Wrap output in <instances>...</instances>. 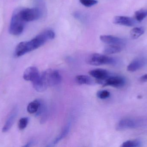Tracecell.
<instances>
[{
  "instance_id": "obj_2",
  "label": "cell",
  "mask_w": 147,
  "mask_h": 147,
  "mask_svg": "<svg viewBox=\"0 0 147 147\" xmlns=\"http://www.w3.org/2000/svg\"><path fill=\"white\" fill-rule=\"evenodd\" d=\"M62 80L61 75L58 71L48 69L43 72L39 78L40 84L46 90L48 87L59 84Z\"/></svg>"
},
{
  "instance_id": "obj_21",
  "label": "cell",
  "mask_w": 147,
  "mask_h": 147,
  "mask_svg": "<svg viewBox=\"0 0 147 147\" xmlns=\"http://www.w3.org/2000/svg\"><path fill=\"white\" fill-rule=\"evenodd\" d=\"M29 119L28 117H23L20 119L18 122V127L20 130L25 129L28 124Z\"/></svg>"
},
{
  "instance_id": "obj_14",
  "label": "cell",
  "mask_w": 147,
  "mask_h": 147,
  "mask_svg": "<svg viewBox=\"0 0 147 147\" xmlns=\"http://www.w3.org/2000/svg\"><path fill=\"white\" fill-rule=\"evenodd\" d=\"M70 123H68L64 128L63 130L62 131L60 134L54 140L52 143V146H55L60 141L62 140L64 138H65L68 134L70 131Z\"/></svg>"
},
{
  "instance_id": "obj_5",
  "label": "cell",
  "mask_w": 147,
  "mask_h": 147,
  "mask_svg": "<svg viewBox=\"0 0 147 147\" xmlns=\"http://www.w3.org/2000/svg\"><path fill=\"white\" fill-rule=\"evenodd\" d=\"M140 119L125 118L121 120L116 126V129L118 131L135 129L140 127L143 124Z\"/></svg>"
},
{
  "instance_id": "obj_9",
  "label": "cell",
  "mask_w": 147,
  "mask_h": 147,
  "mask_svg": "<svg viewBox=\"0 0 147 147\" xmlns=\"http://www.w3.org/2000/svg\"><path fill=\"white\" fill-rule=\"evenodd\" d=\"M147 64V59L144 57L138 58L134 60L128 66L127 70L129 72H135L144 67Z\"/></svg>"
},
{
  "instance_id": "obj_16",
  "label": "cell",
  "mask_w": 147,
  "mask_h": 147,
  "mask_svg": "<svg viewBox=\"0 0 147 147\" xmlns=\"http://www.w3.org/2000/svg\"><path fill=\"white\" fill-rule=\"evenodd\" d=\"M41 103V102L38 100L31 102L28 105L27 108L28 112L31 114L37 113L40 107Z\"/></svg>"
},
{
  "instance_id": "obj_20",
  "label": "cell",
  "mask_w": 147,
  "mask_h": 147,
  "mask_svg": "<svg viewBox=\"0 0 147 147\" xmlns=\"http://www.w3.org/2000/svg\"><path fill=\"white\" fill-rule=\"evenodd\" d=\"M142 142L136 139L133 140H128L123 142L121 146L122 147H138L142 146Z\"/></svg>"
},
{
  "instance_id": "obj_13",
  "label": "cell",
  "mask_w": 147,
  "mask_h": 147,
  "mask_svg": "<svg viewBox=\"0 0 147 147\" xmlns=\"http://www.w3.org/2000/svg\"><path fill=\"white\" fill-rule=\"evenodd\" d=\"M17 113H18V111H17V109L16 108L13 110V111L10 114V115L9 116L8 118L7 119V121L5 123V125H4L3 128V132L5 133V132H7L8 130H9V129H10L14 123L16 118V116L17 115Z\"/></svg>"
},
{
  "instance_id": "obj_7",
  "label": "cell",
  "mask_w": 147,
  "mask_h": 147,
  "mask_svg": "<svg viewBox=\"0 0 147 147\" xmlns=\"http://www.w3.org/2000/svg\"><path fill=\"white\" fill-rule=\"evenodd\" d=\"M98 83L103 86H111L115 88H120L123 87L125 84L123 78L120 76H109L105 80L98 82Z\"/></svg>"
},
{
  "instance_id": "obj_23",
  "label": "cell",
  "mask_w": 147,
  "mask_h": 147,
  "mask_svg": "<svg viewBox=\"0 0 147 147\" xmlns=\"http://www.w3.org/2000/svg\"><path fill=\"white\" fill-rule=\"evenodd\" d=\"M80 2L84 6L86 7H91L98 3L96 0H79Z\"/></svg>"
},
{
  "instance_id": "obj_25",
  "label": "cell",
  "mask_w": 147,
  "mask_h": 147,
  "mask_svg": "<svg viewBox=\"0 0 147 147\" xmlns=\"http://www.w3.org/2000/svg\"><path fill=\"white\" fill-rule=\"evenodd\" d=\"M33 143V142L32 141H31L29 142H28V143H27L26 145V146H25V147L31 146H32V145Z\"/></svg>"
},
{
  "instance_id": "obj_3",
  "label": "cell",
  "mask_w": 147,
  "mask_h": 147,
  "mask_svg": "<svg viewBox=\"0 0 147 147\" xmlns=\"http://www.w3.org/2000/svg\"><path fill=\"white\" fill-rule=\"evenodd\" d=\"M26 22L23 20L20 14V9L14 12L10 21L9 32L14 35H20L23 32Z\"/></svg>"
},
{
  "instance_id": "obj_4",
  "label": "cell",
  "mask_w": 147,
  "mask_h": 147,
  "mask_svg": "<svg viewBox=\"0 0 147 147\" xmlns=\"http://www.w3.org/2000/svg\"><path fill=\"white\" fill-rule=\"evenodd\" d=\"M86 61L89 64L96 66L105 64L113 65L116 63V60L113 58L98 53L92 54L88 56Z\"/></svg>"
},
{
  "instance_id": "obj_12",
  "label": "cell",
  "mask_w": 147,
  "mask_h": 147,
  "mask_svg": "<svg viewBox=\"0 0 147 147\" xmlns=\"http://www.w3.org/2000/svg\"><path fill=\"white\" fill-rule=\"evenodd\" d=\"M113 22L114 24L128 27L133 26L135 24V21L133 18L121 16H115Z\"/></svg>"
},
{
  "instance_id": "obj_11",
  "label": "cell",
  "mask_w": 147,
  "mask_h": 147,
  "mask_svg": "<svg viewBox=\"0 0 147 147\" xmlns=\"http://www.w3.org/2000/svg\"><path fill=\"white\" fill-rule=\"evenodd\" d=\"M89 73L91 76L96 79L97 83L105 80L110 76L109 72L108 71L102 69L91 70Z\"/></svg>"
},
{
  "instance_id": "obj_15",
  "label": "cell",
  "mask_w": 147,
  "mask_h": 147,
  "mask_svg": "<svg viewBox=\"0 0 147 147\" xmlns=\"http://www.w3.org/2000/svg\"><path fill=\"white\" fill-rule=\"evenodd\" d=\"M121 51L122 48L121 46L108 45L105 47L104 49L103 52L106 54H111L118 53Z\"/></svg>"
},
{
  "instance_id": "obj_10",
  "label": "cell",
  "mask_w": 147,
  "mask_h": 147,
  "mask_svg": "<svg viewBox=\"0 0 147 147\" xmlns=\"http://www.w3.org/2000/svg\"><path fill=\"white\" fill-rule=\"evenodd\" d=\"M100 39L103 42L107 45H122L125 44L126 41L123 39L110 35H101Z\"/></svg>"
},
{
  "instance_id": "obj_6",
  "label": "cell",
  "mask_w": 147,
  "mask_h": 147,
  "mask_svg": "<svg viewBox=\"0 0 147 147\" xmlns=\"http://www.w3.org/2000/svg\"><path fill=\"white\" fill-rule=\"evenodd\" d=\"M20 14L23 20L26 22L36 20L39 18L40 12L37 8L20 9Z\"/></svg>"
},
{
  "instance_id": "obj_22",
  "label": "cell",
  "mask_w": 147,
  "mask_h": 147,
  "mask_svg": "<svg viewBox=\"0 0 147 147\" xmlns=\"http://www.w3.org/2000/svg\"><path fill=\"white\" fill-rule=\"evenodd\" d=\"M97 96L101 99H105L109 97L110 93L107 90H100L97 92Z\"/></svg>"
},
{
  "instance_id": "obj_24",
  "label": "cell",
  "mask_w": 147,
  "mask_h": 147,
  "mask_svg": "<svg viewBox=\"0 0 147 147\" xmlns=\"http://www.w3.org/2000/svg\"><path fill=\"white\" fill-rule=\"evenodd\" d=\"M140 81L141 83H146L147 82V74L142 76L140 78Z\"/></svg>"
},
{
  "instance_id": "obj_1",
  "label": "cell",
  "mask_w": 147,
  "mask_h": 147,
  "mask_svg": "<svg viewBox=\"0 0 147 147\" xmlns=\"http://www.w3.org/2000/svg\"><path fill=\"white\" fill-rule=\"evenodd\" d=\"M55 34L51 30H47L42 32L29 41L20 42L15 48V56L20 57L27 53L34 51L41 46L49 40L53 39Z\"/></svg>"
},
{
  "instance_id": "obj_19",
  "label": "cell",
  "mask_w": 147,
  "mask_h": 147,
  "mask_svg": "<svg viewBox=\"0 0 147 147\" xmlns=\"http://www.w3.org/2000/svg\"><path fill=\"white\" fill-rule=\"evenodd\" d=\"M147 17V9H141L135 12V19L141 22Z\"/></svg>"
},
{
  "instance_id": "obj_8",
  "label": "cell",
  "mask_w": 147,
  "mask_h": 147,
  "mask_svg": "<svg viewBox=\"0 0 147 147\" xmlns=\"http://www.w3.org/2000/svg\"><path fill=\"white\" fill-rule=\"evenodd\" d=\"M40 76L39 72L37 67L30 66L26 69L23 73V78L26 81H30L33 83L36 81Z\"/></svg>"
},
{
  "instance_id": "obj_17",
  "label": "cell",
  "mask_w": 147,
  "mask_h": 147,
  "mask_svg": "<svg viewBox=\"0 0 147 147\" xmlns=\"http://www.w3.org/2000/svg\"><path fill=\"white\" fill-rule=\"evenodd\" d=\"M76 81L80 85H91L93 83L92 79L90 77L86 75H79L76 77Z\"/></svg>"
},
{
  "instance_id": "obj_18",
  "label": "cell",
  "mask_w": 147,
  "mask_h": 147,
  "mask_svg": "<svg viewBox=\"0 0 147 147\" xmlns=\"http://www.w3.org/2000/svg\"><path fill=\"white\" fill-rule=\"evenodd\" d=\"M145 33V29L142 27H135L130 32V37L133 39H136Z\"/></svg>"
}]
</instances>
